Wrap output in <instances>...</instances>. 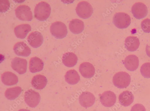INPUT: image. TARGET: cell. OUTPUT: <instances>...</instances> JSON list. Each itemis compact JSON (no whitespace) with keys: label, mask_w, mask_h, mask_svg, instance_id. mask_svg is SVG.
Here are the masks:
<instances>
[{"label":"cell","mask_w":150,"mask_h":111,"mask_svg":"<svg viewBox=\"0 0 150 111\" xmlns=\"http://www.w3.org/2000/svg\"><path fill=\"white\" fill-rule=\"evenodd\" d=\"M24 99L25 102L29 107L34 108L40 103L41 97L38 92L30 89L25 92Z\"/></svg>","instance_id":"52a82bcc"},{"label":"cell","mask_w":150,"mask_h":111,"mask_svg":"<svg viewBox=\"0 0 150 111\" xmlns=\"http://www.w3.org/2000/svg\"><path fill=\"white\" fill-rule=\"evenodd\" d=\"M140 42L139 39L134 36H129L125 42V46L127 50L130 52L137 50L139 46Z\"/></svg>","instance_id":"e0dca14e"},{"label":"cell","mask_w":150,"mask_h":111,"mask_svg":"<svg viewBox=\"0 0 150 111\" xmlns=\"http://www.w3.org/2000/svg\"><path fill=\"white\" fill-rule=\"evenodd\" d=\"M102 104L106 107H111L114 105L116 102L117 97L115 93L110 91H106L100 97Z\"/></svg>","instance_id":"30bf717a"},{"label":"cell","mask_w":150,"mask_h":111,"mask_svg":"<svg viewBox=\"0 0 150 111\" xmlns=\"http://www.w3.org/2000/svg\"><path fill=\"white\" fill-rule=\"evenodd\" d=\"M79 71L83 77L86 78H91L95 75V68L93 65L89 62H84L80 66Z\"/></svg>","instance_id":"4fadbf2b"},{"label":"cell","mask_w":150,"mask_h":111,"mask_svg":"<svg viewBox=\"0 0 150 111\" xmlns=\"http://www.w3.org/2000/svg\"><path fill=\"white\" fill-rule=\"evenodd\" d=\"M28 41L31 46L34 48H37L42 45L44 40L41 33L35 31L32 32L29 34Z\"/></svg>","instance_id":"8fae6325"},{"label":"cell","mask_w":150,"mask_h":111,"mask_svg":"<svg viewBox=\"0 0 150 111\" xmlns=\"http://www.w3.org/2000/svg\"><path fill=\"white\" fill-rule=\"evenodd\" d=\"M27 65V61L25 59L16 57L11 60V68L20 75H23L26 72Z\"/></svg>","instance_id":"ba28073f"},{"label":"cell","mask_w":150,"mask_h":111,"mask_svg":"<svg viewBox=\"0 0 150 111\" xmlns=\"http://www.w3.org/2000/svg\"><path fill=\"white\" fill-rule=\"evenodd\" d=\"M13 50L18 56L27 57L31 53V50L28 45L24 42H18L14 46Z\"/></svg>","instance_id":"5bb4252c"},{"label":"cell","mask_w":150,"mask_h":111,"mask_svg":"<svg viewBox=\"0 0 150 111\" xmlns=\"http://www.w3.org/2000/svg\"><path fill=\"white\" fill-rule=\"evenodd\" d=\"M10 3L8 1H0V11L2 13L5 12L9 9Z\"/></svg>","instance_id":"83f0119b"},{"label":"cell","mask_w":150,"mask_h":111,"mask_svg":"<svg viewBox=\"0 0 150 111\" xmlns=\"http://www.w3.org/2000/svg\"><path fill=\"white\" fill-rule=\"evenodd\" d=\"M141 27L144 32L150 33V19L146 18L141 23Z\"/></svg>","instance_id":"4316f807"},{"label":"cell","mask_w":150,"mask_h":111,"mask_svg":"<svg viewBox=\"0 0 150 111\" xmlns=\"http://www.w3.org/2000/svg\"><path fill=\"white\" fill-rule=\"evenodd\" d=\"M18 111H30V110L26 109H21Z\"/></svg>","instance_id":"4dcf8cb0"},{"label":"cell","mask_w":150,"mask_h":111,"mask_svg":"<svg viewBox=\"0 0 150 111\" xmlns=\"http://www.w3.org/2000/svg\"><path fill=\"white\" fill-rule=\"evenodd\" d=\"M124 64L128 70L132 71H135L139 65V58L135 55H129L125 59Z\"/></svg>","instance_id":"9a60e30c"},{"label":"cell","mask_w":150,"mask_h":111,"mask_svg":"<svg viewBox=\"0 0 150 111\" xmlns=\"http://www.w3.org/2000/svg\"><path fill=\"white\" fill-rule=\"evenodd\" d=\"M132 12L134 17L137 19H140L147 16L148 10L145 4L138 2L133 5L132 8Z\"/></svg>","instance_id":"9c48e42d"},{"label":"cell","mask_w":150,"mask_h":111,"mask_svg":"<svg viewBox=\"0 0 150 111\" xmlns=\"http://www.w3.org/2000/svg\"><path fill=\"white\" fill-rule=\"evenodd\" d=\"M131 81L129 74L125 72H120L116 73L113 78L114 85L118 88L124 89L128 87Z\"/></svg>","instance_id":"7a4b0ae2"},{"label":"cell","mask_w":150,"mask_h":111,"mask_svg":"<svg viewBox=\"0 0 150 111\" xmlns=\"http://www.w3.org/2000/svg\"><path fill=\"white\" fill-rule=\"evenodd\" d=\"M146 51L147 55L150 57V43L146 45Z\"/></svg>","instance_id":"f546056e"},{"label":"cell","mask_w":150,"mask_h":111,"mask_svg":"<svg viewBox=\"0 0 150 111\" xmlns=\"http://www.w3.org/2000/svg\"><path fill=\"white\" fill-rule=\"evenodd\" d=\"M70 31L74 34H79L82 33L84 28L83 22L78 19H74L71 21L69 24Z\"/></svg>","instance_id":"603a6c76"},{"label":"cell","mask_w":150,"mask_h":111,"mask_svg":"<svg viewBox=\"0 0 150 111\" xmlns=\"http://www.w3.org/2000/svg\"><path fill=\"white\" fill-rule=\"evenodd\" d=\"M66 82L69 84L73 85L77 84L80 80L78 72L75 70L67 71L65 76Z\"/></svg>","instance_id":"cb8c5ba5"},{"label":"cell","mask_w":150,"mask_h":111,"mask_svg":"<svg viewBox=\"0 0 150 111\" xmlns=\"http://www.w3.org/2000/svg\"><path fill=\"white\" fill-rule=\"evenodd\" d=\"M52 35L57 39H62L65 38L68 34L67 28L65 24L57 21L53 23L50 27Z\"/></svg>","instance_id":"3957f363"},{"label":"cell","mask_w":150,"mask_h":111,"mask_svg":"<svg viewBox=\"0 0 150 111\" xmlns=\"http://www.w3.org/2000/svg\"><path fill=\"white\" fill-rule=\"evenodd\" d=\"M47 83V80L46 77L40 75L34 76L31 81L33 88L38 90H42L44 89Z\"/></svg>","instance_id":"44dd1931"},{"label":"cell","mask_w":150,"mask_h":111,"mask_svg":"<svg viewBox=\"0 0 150 111\" xmlns=\"http://www.w3.org/2000/svg\"><path fill=\"white\" fill-rule=\"evenodd\" d=\"M96 97L92 93L88 92H83L80 96L79 101L83 107L87 108L92 106L94 104Z\"/></svg>","instance_id":"7c38bea8"},{"label":"cell","mask_w":150,"mask_h":111,"mask_svg":"<svg viewBox=\"0 0 150 111\" xmlns=\"http://www.w3.org/2000/svg\"><path fill=\"white\" fill-rule=\"evenodd\" d=\"M51 12L50 6L47 2L42 1L36 5L34 10L35 17L40 21H44L48 18Z\"/></svg>","instance_id":"6da1fadb"},{"label":"cell","mask_w":150,"mask_h":111,"mask_svg":"<svg viewBox=\"0 0 150 111\" xmlns=\"http://www.w3.org/2000/svg\"><path fill=\"white\" fill-rule=\"evenodd\" d=\"M113 23L115 26L119 29L128 28L131 23V18L127 14L124 12L116 14L113 18Z\"/></svg>","instance_id":"277c9868"},{"label":"cell","mask_w":150,"mask_h":111,"mask_svg":"<svg viewBox=\"0 0 150 111\" xmlns=\"http://www.w3.org/2000/svg\"><path fill=\"white\" fill-rule=\"evenodd\" d=\"M31 30V27L28 24L20 25L14 29V32L18 38L23 39L26 38L28 33Z\"/></svg>","instance_id":"2e32d148"},{"label":"cell","mask_w":150,"mask_h":111,"mask_svg":"<svg viewBox=\"0 0 150 111\" xmlns=\"http://www.w3.org/2000/svg\"><path fill=\"white\" fill-rule=\"evenodd\" d=\"M76 11L77 14L80 17L86 19L91 16L93 12V9L89 3L87 1H82L78 4Z\"/></svg>","instance_id":"5b68a950"},{"label":"cell","mask_w":150,"mask_h":111,"mask_svg":"<svg viewBox=\"0 0 150 111\" xmlns=\"http://www.w3.org/2000/svg\"><path fill=\"white\" fill-rule=\"evenodd\" d=\"M119 99L120 103L121 105L128 107L133 102L134 97L131 92L126 91L123 92L120 95Z\"/></svg>","instance_id":"7402d4cb"},{"label":"cell","mask_w":150,"mask_h":111,"mask_svg":"<svg viewBox=\"0 0 150 111\" xmlns=\"http://www.w3.org/2000/svg\"><path fill=\"white\" fill-rule=\"evenodd\" d=\"M22 91L21 88L19 86L8 88L5 92V96L8 100H14L19 96Z\"/></svg>","instance_id":"d4e9b609"},{"label":"cell","mask_w":150,"mask_h":111,"mask_svg":"<svg viewBox=\"0 0 150 111\" xmlns=\"http://www.w3.org/2000/svg\"><path fill=\"white\" fill-rule=\"evenodd\" d=\"M140 71L144 77L150 78V63H147L143 64L141 68Z\"/></svg>","instance_id":"484cf974"},{"label":"cell","mask_w":150,"mask_h":111,"mask_svg":"<svg viewBox=\"0 0 150 111\" xmlns=\"http://www.w3.org/2000/svg\"><path fill=\"white\" fill-rule=\"evenodd\" d=\"M131 111H146V110L142 105L137 104L132 107Z\"/></svg>","instance_id":"f1b7e54d"},{"label":"cell","mask_w":150,"mask_h":111,"mask_svg":"<svg viewBox=\"0 0 150 111\" xmlns=\"http://www.w3.org/2000/svg\"><path fill=\"white\" fill-rule=\"evenodd\" d=\"M15 14L17 18L22 21H31L33 19L31 9L26 5L18 6L15 10Z\"/></svg>","instance_id":"8992f818"},{"label":"cell","mask_w":150,"mask_h":111,"mask_svg":"<svg viewBox=\"0 0 150 111\" xmlns=\"http://www.w3.org/2000/svg\"><path fill=\"white\" fill-rule=\"evenodd\" d=\"M62 61L66 66L71 68L75 66L77 64L78 58L74 53L67 52L64 54L62 57Z\"/></svg>","instance_id":"ffe728a7"},{"label":"cell","mask_w":150,"mask_h":111,"mask_svg":"<svg viewBox=\"0 0 150 111\" xmlns=\"http://www.w3.org/2000/svg\"><path fill=\"white\" fill-rule=\"evenodd\" d=\"M43 61L40 58L35 57L32 58L29 62V69L30 72L34 73L42 70L44 68Z\"/></svg>","instance_id":"ac0fdd59"},{"label":"cell","mask_w":150,"mask_h":111,"mask_svg":"<svg viewBox=\"0 0 150 111\" xmlns=\"http://www.w3.org/2000/svg\"><path fill=\"white\" fill-rule=\"evenodd\" d=\"M1 80L3 83L7 86L16 85L18 82L17 76L13 73L8 71L5 72L2 74Z\"/></svg>","instance_id":"d6986e66"}]
</instances>
